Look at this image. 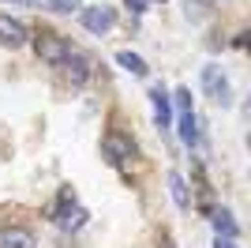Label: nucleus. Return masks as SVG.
Instances as JSON below:
<instances>
[{"label":"nucleus","instance_id":"f257e3e1","mask_svg":"<svg viewBox=\"0 0 251 248\" xmlns=\"http://www.w3.org/2000/svg\"><path fill=\"white\" fill-rule=\"evenodd\" d=\"M86 207L83 203H75L72 192H64L60 203H56V211H52V222H56V229H64V233H79V229L86 226Z\"/></svg>","mask_w":251,"mask_h":248},{"label":"nucleus","instance_id":"f03ea898","mask_svg":"<svg viewBox=\"0 0 251 248\" xmlns=\"http://www.w3.org/2000/svg\"><path fill=\"white\" fill-rule=\"evenodd\" d=\"M101 155H105V162L109 165H120V169H127V165L139 158V151H135V143L127 139V135H105V143H101Z\"/></svg>","mask_w":251,"mask_h":248},{"label":"nucleus","instance_id":"7ed1b4c3","mask_svg":"<svg viewBox=\"0 0 251 248\" xmlns=\"http://www.w3.org/2000/svg\"><path fill=\"white\" fill-rule=\"evenodd\" d=\"M34 49H38V57H42L45 64H52V68H60L64 61H68V53H72V45L60 38V34H49L42 31L38 38H34Z\"/></svg>","mask_w":251,"mask_h":248},{"label":"nucleus","instance_id":"20e7f679","mask_svg":"<svg viewBox=\"0 0 251 248\" xmlns=\"http://www.w3.org/2000/svg\"><path fill=\"white\" fill-rule=\"evenodd\" d=\"M202 87H206V94H210L218 105H229V102H232L229 79H225V72H221L218 64H206V68H202Z\"/></svg>","mask_w":251,"mask_h":248},{"label":"nucleus","instance_id":"39448f33","mask_svg":"<svg viewBox=\"0 0 251 248\" xmlns=\"http://www.w3.org/2000/svg\"><path fill=\"white\" fill-rule=\"evenodd\" d=\"M113 23H116V8H109V4H94V8L83 11V27H86L90 34L113 31Z\"/></svg>","mask_w":251,"mask_h":248},{"label":"nucleus","instance_id":"423d86ee","mask_svg":"<svg viewBox=\"0 0 251 248\" xmlns=\"http://www.w3.org/2000/svg\"><path fill=\"white\" fill-rule=\"evenodd\" d=\"M23 41H26V27H23L19 19H11V15H0V45L19 49Z\"/></svg>","mask_w":251,"mask_h":248},{"label":"nucleus","instance_id":"0eeeda50","mask_svg":"<svg viewBox=\"0 0 251 248\" xmlns=\"http://www.w3.org/2000/svg\"><path fill=\"white\" fill-rule=\"evenodd\" d=\"M210 226L218 229L221 237H240V226H236L229 207H210Z\"/></svg>","mask_w":251,"mask_h":248},{"label":"nucleus","instance_id":"6e6552de","mask_svg":"<svg viewBox=\"0 0 251 248\" xmlns=\"http://www.w3.org/2000/svg\"><path fill=\"white\" fill-rule=\"evenodd\" d=\"M0 248H38V237L30 229L8 226V229H0Z\"/></svg>","mask_w":251,"mask_h":248},{"label":"nucleus","instance_id":"1a4fd4ad","mask_svg":"<svg viewBox=\"0 0 251 248\" xmlns=\"http://www.w3.org/2000/svg\"><path fill=\"white\" fill-rule=\"evenodd\" d=\"M176 128H180V139H184L188 147H195V143H199V121H195V113H191V109H180Z\"/></svg>","mask_w":251,"mask_h":248},{"label":"nucleus","instance_id":"9d476101","mask_svg":"<svg viewBox=\"0 0 251 248\" xmlns=\"http://www.w3.org/2000/svg\"><path fill=\"white\" fill-rule=\"evenodd\" d=\"M150 102H154V113H157V128H169V121H173V117H169V94L161 91V87H154V91H150Z\"/></svg>","mask_w":251,"mask_h":248},{"label":"nucleus","instance_id":"9b49d317","mask_svg":"<svg viewBox=\"0 0 251 248\" xmlns=\"http://www.w3.org/2000/svg\"><path fill=\"white\" fill-rule=\"evenodd\" d=\"M169 192H173V199H176L180 211H188L191 196H188V185H184V177H180V173H169Z\"/></svg>","mask_w":251,"mask_h":248},{"label":"nucleus","instance_id":"f8f14e48","mask_svg":"<svg viewBox=\"0 0 251 248\" xmlns=\"http://www.w3.org/2000/svg\"><path fill=\"white\" fill-rule=\"evenodd\" d=\"M116 64H120V68H127L131 75H147V61H143V57H135V53H116Z\"/></svg>","mask_w":251,"mask_h":248},{"label":"nucleus","instance_id":"ddd939ff","mask_svg":"<svg viewBox=\"0 0 251 248\" xmlns=\"http://www.w3.org/2000/svg\"><path fill=\"white\" fill-rule=\"evenodd\" d=\"M49 8L56 11V15H72V11L83 8V0H49Z\"/></svg>","mask_w":251,"mask_h":248},{"label":"nucleus","instance_id":"4468645a","mask_svg":"<svg viewBox=\"0 0 251 248\" xmlns=\"http://www.w3.org/2000/svg\"><path fill=\"white\" fill-rule=\"evenodd\" d=\"M206 11H210V8H202V0H188V19H195V23H199L202 15H206Z\"/></svg>","mask_w":251,"mask_h":248},{"label":"nucleus","instance_id":"2eb2a0df","mask_svg":"<svg viewBox=\"0 0 251 248\" xmlns=\"http://www.w3.org/2000/svg\"><path fill=\"white\" fill-rule=\"evenodd\" d=\"M176 109H191V91L188 87H176Z\"/></svg>","mask_w":251,"mask_h":248},{"label":"nucleus","instance_id":"dca6fc26","mask_svg":"<svg viewBox=\"0 0 251 248\" xmlns=\"http://www.w3.org/2000/svg\"><path fill=\"white\" fill-rule=\"evenodd\" d=\"M214 248H236V237H221L218 233V237H214Z\"/></svg>","mask_w":251,"mask_h":248},{"label":"nucleus","instance_id":"f3484780","mask_svg":"<svg viewBox=\"0 0 251 248\" xmlns=\"http://www.w3.org/2000/svg\"><path fill=\"white\" fill-rule=\"evenodd\" d=\"M124 4H127V11H135V15H139V11H147L150 0H124Z\"/></svg>","mask_w":251,"mask_h":248}]
</instances>
